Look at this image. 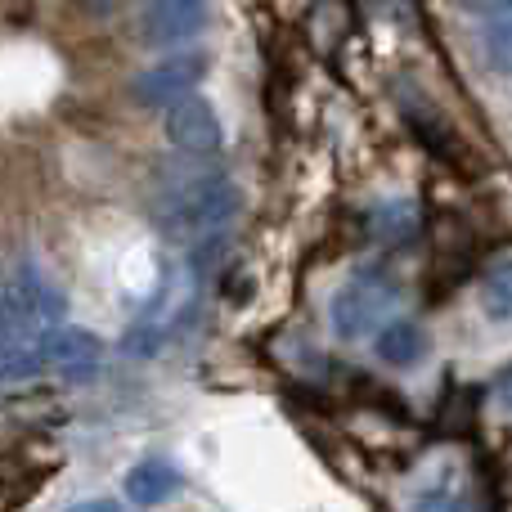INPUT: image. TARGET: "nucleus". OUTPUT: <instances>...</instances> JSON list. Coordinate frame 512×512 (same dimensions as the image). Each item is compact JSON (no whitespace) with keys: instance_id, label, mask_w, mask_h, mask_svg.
<instances>
[{"instance_id":"f257e3e1","label":"nucleus","mask_w":512,"mask_h":512,"mask_svg":"<svg viewBox=\"0 0 512 512\" xmlns=\"http://www.w3.org/2000/svg\"><path fill=\"white\" fill-rule=\"evenodd\" d=\"M239 203H243V194L230 176L203 171V176H194V180L171 185L167 194L158 198L153 216H158V225L167 234H176V239H203V234H216L221 225H230Z\"/></svg>"},{"instance_id":"f03ea898","label":"nucleus","mask_w":512,"mask_h":512,"mask_svg":"<svg viewBox=\"0 0 512 512\" xmlns=\"http://www.w3.org/2000/svg\"><path fill=\"white\" fill-rule=\"evenodd\" d=\"M405 288H400L396 274L387 270H364L355 279H346L342 288L333 292V306H328V319H333V333L342 342H360L369 337L391 310L400 306Z\"/></svg>"},{"instance_id":"7ed1b4c3","label":"nucleus","mask_w":512,"mask_h":512,"mask_svg":"<svg viewBox=\"0 0 512 512\" xmlns=\"http://www.w3.org/2000/svg\"><path fill=\"white\" fill-rule=\"evenodd\" d=\"M203 77H207V54H198V50L167 54V59L149 63L144 72H135L131 99L140 108H171V104L194 95Z\"/></svg>"},{"instance_id":"20e7f679","label":"nucleus","mask_w":512,"mask_h":512,"mask_svg":"<svg viewBox=\"0 0 512 512\" xmlns=\"http://www.w3.org/2000/svg\"><path fill=\"white\" fill-rule=\"evenodd\" d=\"M162 131H167L171 149L189 153V158H212V153H221V144H225L221 113H216L207 99H198V95L171 104L167 117H162Z\"/></svg>"},{"instance_id":"39448f33","label":"nucleus","mask_w":512,"mask_h":512,"mask_svg":"<svg viewBox=\"0 0 512 512\" xmlns=\"http://www.w3.org/2000/svg\"><path fill=\"white\" fill-rule=\"evenodd\" d=\"M207 0H153L140 18V41L144 45H185L198 32H207Z\"/></svg>"},{"instance_id":"423d86ee","label":"nucleus","mask_w":512,"mask_h":512,"mask_svg":"<svg viewBox=\"0 0 512 512\" xmlns=\"http://www.w3.org/2000/svg\"><path fill=\"white\" fill-rule=\"evenodd\" d=\"M45 351V369L59 373L63 382H86L99 373V360H104V346H99L95 333H86V328H50L41 342Z\"/></svg>"},{"instance_id":"0eeeda50","label":"nucleus","mask_w":512,"mask_h":512,"mask_svg":"<svg viewBox=\"0 0 512 512\" xmlns=\"http://www.w3.org/2000/svg\"><path fill=\"white\" fill-rule=\"evenodd\" d=\"M180 468L171 459H144V463H135L131 472H126V499L131 504H140V508H158V504H167L171 495L180 490Z\"/></svg>"},{"instance_id":"6e6552de","label":"nucleus","mask_w":512,"mask_h":512,"mask_svg":"<svg viewBox=\"0 0 512 512\" xmlns=\"http://www.w3.org/2000/svg\"><path fill=\"white\" fill-rule=\"evenodd\" d=\"M427 355V333L414 324V319H391V324L378 328V360L391 364V369H409Z\"/></svg>"},{"instance_id":"1a4fd4ad","label":"nucleus","mask_w":512,"mask_h":512,"mask_svg":"<svg viewBox=\"0 0 512 512\" xmlns=\"http://www.w3.org/2000/svg\"><path fill=\"white\" fill-rule=\"evenodd\" d=\"M481 306H486V315L499 319V324L512 319V256H499L486 270V279H481Z\"/></svg>"},{"instance_id":"9d476101","label":"nucleus","mask_w":512,"mask_h":512,"mask_svg":"<svg viewBox=\"0 0 512 512\" xmlns=\"http://www.w3.org/2000/svg\"><path fill=\"white\" fill-rule=\"evenodd\" d=\"M477 54L490 72H504L512 77V14L508 18H495L477 32Z\"/></svg>"},{"instance_id":"9b49d317","label":"nucleus","mask_w":512,"mask_h":512,"mask_svg":"<svg viewBox=\"0 0 512 512\" xmlns=\"http://www.w3.org/2000/svg\"><path fill=\"white\" fill-rule=\"evenodd\" d=\"M414 203H378L373 207V234L378 239H409L414 234Z\"/></svg>"},{"instance_id":"f8f14e48","label":"nucleus","mask_w":512,"mask_h":512,"mask_svg":"<svg viewBox=\"0 0 512 512\" xmlns=\"http://www.w3.org/2000/svg\"><path fill=\"white\" fill-rule=\"evenodd\" d=\"M450 5H454V9H468V14H486L490 23L512 14V0H450Z\"/></svg>"},{"instance_id":"ddd939ff","label":"nucleus","mask_w":512,"mask_h":512,"mask_svg":"<svg viewBox=\"0 0 512 512\" xmlns=\"http://www.w3.org/2000/svg\"><path fill=\"white\" fill-rule=\"evenodd\" d=\"M68 512H126L117 499H77Z\"/></svg>"},{"instance_id":"4468645a","label":"nucleus","mask_w":512,"mask_h":512,"mask_svg":"<svg viewBox=\"0 0 512 512\" xmlns=\"http://www.w3.org/2000/svg\"><path fill=\"white\" fill-rule=\"evenodd\" d=\"M495 400H499V405H504L508 414H512V369L499 373V382H495Z\"/></svg>"},{"instance_id":"2eb2a0df","label":"nucleus","mask_w":512,"mask_h":512,"mask_svg":"<svg viewBox=\"0 0 512 512\" xmlns=\"http://www.w3.org/2000/svg\"><path fill=\"white\" fill-rule=\"evenodd\" d=\"M122 5H131V0H90V9H99V14H113Z\"/></svg>"}]
</instances>
